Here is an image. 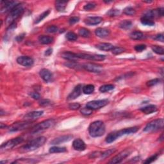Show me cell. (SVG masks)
<instances>
[{
	"label": "cell",
	"instance_id": "obj_1",
	"mask_svg": "<svg viewBox=\"0 0 164 164\" xmlns=\"http://www.w3.org/2000/svg\"><path fill=\"white\" fill-rule=\"evenodd\" d=\"M139 130V127H137V126H134V127L122 129V130H120L119 131H113V132L110 133L108 135L106 136L105 141L106 143L110 144L112 143V142H114L115 141H116L117 139H119L120 137L126 135H130V134L135 133Z\"/></svg>",
	"mask_w": 164,
	"mask_h": 164
},
{
	"label": "cell",
	"instance_id": "obj_2",
	"mask_svg": "<svg viewBox=\"0 0 164 164\" xmlns=\"http://www.w3.org/2000/svg\"><path fill=\"white\" fill-rule=\"evenodd\" d=\"M47 141V139L45 137H39L38 138L29 141L26 145H24L20 147L19 151L22 153L33 151L39 147L42 146Z\"/></svg>",
	"mask_w": 164,
	"mask_h": 164
},
{
	"label": "cell",
	"instance_id": "obj_3",
	"mask_svg": "<svg viewBox=\"0 0 164 164\" xmlns=\"http://www.w3.org/2000/svg\"><path fill=\"white\" fill-rule=\"evenodd\" d=\"M106 131L105 125L103 122L101 120H96L92 122L88 127V133L89 135L95 138L103 136Z\"/></svg>",
	"mask_w": 164,
	"mask_h": 164
},
{
	"label": "cell",
	"instance_id": "obj_4",
	"mask_svg": "<svg viewBox=\"0 0 164 164\" xmlns=\"http://www.w3.org/2000/svg\"><path fill=\"white\" fill-rule=\"evenodd\" d=\"M24 5L23 3H19L17 5V6L14 8L11 12L9 13V15L5 20V23L7 26H10L12 23H15V20L20 17L24 12Z\"/></svg>",
	"mask_w": 164,
	"mask_h": 164
},
{
	"label": "cell",
	"instance_id": "obj_5",
	"mask_svg": "<svg viewBox=\"0 0 164 164\" xmlns=\"http://www.w3.org/2000/svg\"><path fill=\"white\" fill-rule=\"evenodd\" d=\"M55 121L54 119H50L45 120L44 121L37 124L34 127L32 128V130H31V134H39L40 133H42L43 131L49 129L50 127L55 125Z\"/></svg>",
	"mask_w": 164,
	"mask_h": 164
},
{
	"label": "cell",
	"instance_id": "obj_6",
	"mask_svg": "<svg viewBox=\"0 0 164 164\" xmlns=\"http://www.w3.org/2000/svg\"><path fill=\"white\" fill-rule=\"evenodd\" d=\"M163 125L164 120L162 118L155 119L147 124L146 126V127L144 129V131H145V132L151 133L153 132V131H156L160 130V129H162L163 128Z\"/></svg>",
	"mask_w": 164,
	"mask_h": 164
},
{
	"label": "cell",
	"instance_id": "obj_7",
	"mask_svg": "<svg viewBox=\"0 0 164 164\" xmlns=\"http://www.w3.org/2000/svg\"><path fill=\"white\" fill-rule=\"evenodd\" d=\"M24 139L23 137H16V138L12 139L11 140H10V141L6 142L5 143L1 144V147H0V151H1V152H3L12 149L16 146H17V145L21 143H22Z\"/></svg>",
	"mask_w": 164,
	"mask_h": 164
},
{
	"label": "cell",
	"instance_id": "obj_8",
	"mask_svg": "<svg viewBox=\"0 0 164 164\" xmlns=\"http://www.w3.org/2000/svg\"><path fill=\"white\" fill-rule=\"evenodd\" d=\"M108 99H101V100H94L89 101L86 104V106L91 110H98L105 106L108 104Z\"/></svg>",
	"mask_w": 164,
	"mask_h": 164
},
{
	"label": "cell",
	"instance_id": "obj_9",
	"mask_svg": "<svg viewBox=\"0 0 164 164\" xmlns=\"http://www.w3.org/2000/svg\"><path fill=\"white\" fill-rule=\"evenodd\" d=\"M78 58L79 59H84V60H95V61H102L105 59V56L102 55L96 54H86V53H78Z\"/></svg>",
	"mask_w": 164,
	"mask_h": 164
},
{
	"label": "cell",
	"instance_id": "obj_10",
	"mask_svg": "<svg viewBox=\"0 0 164 164\" xmlns=\"http://www.w3.org/2000/svg\"><path fill=\"white\" fill-rule=\"evenodd\" d=\"M19 3L14 1H1V7L0 12L2 14L11 12L15 7L17 6Z\"/></svg>",
	"mask_w": 164,
	"mask_h": 164
},
{
	"label": "cell",
	"instance_id": "obj_11",
	"mask_svg": "<svg viewBox=\"0 0 164 164\" xmlns=\"http://www.w3.org/2000/svg\"><path fill=\"white\" fill-rule=\"evenodd\" d=\"M131 153V151L129 149H126L125 150L122 151L120 153H119L117 155L115 156V157L112 158V159L110 161L109 163H119L122 162V161L128 157L129 155H130Z\"/></svg>",
	"mask_w": 164,
	"mask_h": 164
},
{
	"label": "cell",
	"instance_id": "obj_12",
	"mask_svg": "<svg viewBox=\"0 0 164 164\" xmlns=\"http://www.w3.org/2000/svg\"><path fill=\"white\" fill-rule=\"evenodd\" d=\"M82 66V68L86 70V71L90 72H94V73H100L103 71V67L96 64L86 63Z\"/></svg>",
	"mask_w": 164,
	"mask_h": 164
},
{
	"label": "cell",
	"instance_id": "obj_13",
	"mask_svg": "<svg viewBox=\"0 0 164 164\" xmlns=\"http://www.w3.org/2000/svg\"><path fill=\"white\" fill-rule=\"evenodd\" d=\"M31 125V122L30 120H26L25 122H15L10 128V131H17L25 130V129L29 127Z\"/></svg>",
	"mask_w": 164,
	"mask_h": 164
},
{
	"label": "cell",
	"instance_id": "obj_14",
	"mask_svg": "<svg viewBox=\"0 0 164 164\" xmlns=\"http://www.w3.org/2000/svg\"><path fill=\"white\" fill-rule=\"evenodd\" d=\"M17 62L21 66L29 67L31 66L34 63L33 58L27 56H21L17 58Z\"/></svg>",
	"mask_w": 164,
	"mask_h": 164
},
{
	"label": "cell",
	"instance_id": "obj_15",
	"mask_svg": "<svg viewBox=\"0 0 164 164\" xmlns=\"http://www.w3.org/2000/svg\"><path fill=\"white\" fill-rule=\"evenodd\" d=\"M73 136L71 135H63L58 137L57 138H55L53 139L52 141H51L50 144L52 145H58L60 144L64 143V142H67L71 141L72 139Z\"/></svg>",
	"mask_w": 164,
	"mask_h": 164
},
{
	"label": "cell",
	"instance_id": "obj_16",
	"mask_svg": "<svg viewBox=\"0 0 164 164\" xmlns=\"http://www.w3.org/2000/svg\"><path fill=\"white\" fill-rule=\"evenodd\" d=\"M82 92V86L81 85H78L74 87L73 90H72L71 93L68 96V100L69 101L74 100V99L78 98V97L81 95Z\"/></svg>",
	"mask_w": 164,
	"mask_h": 164
},
{
	"label": "cell",
	"instance_id": "obj_17",
	"mask_svg": "<svg viewBox=\"0 0 164 164\" xmlns=\"http://www.w3.org/2000/svg\"><path fill=\"white\" fill-rule=\"evenodd\" d=\"M103 21V18L99 16L96 17H87L84 19V23L88 26H94L99 25Z\"/></svg>",
	"mask_w": 164,
	"mask_h": 164
},
{
	"label": "cell",
	"instance_id": "obj_18",
	"mask_svg": "<svg viewBox=\"0 0 164 164\" xmlns=\"http://www.w3.org/2000/svg\"><path fill=\"white\" fill-rule=\"evenodd\" d=\"M72 147L75 150L83 151L86 149V144L83 140L80 139H75L72 142Z\"/></svg>",
	"mask_w": 164,
	"mask_h": 164
},
{
	"label": "cell",
	"instance_id": "obj_19",
	"mask_svg": "<svg viewBox=\"0 0 164 164\" xmlns=\"http://www.w3.org/2000/svg\"><path fill=\"white\" fill-rule=\"evenodd\" d=\"M39 74L42 79L46 82H49L52 79L53 74L50 71L47 69H42L39 72Z\"/></svg>",
	"mask_w": 164,
	"mask_h": 164
},
{
	"label": "cell",
	"instance_id": "obj_20",
	"mask_svg": "<svg viewBox=\"0 0 164 164\" xmlns=\"http://www.w3.org/2000/svg\"><path fill=\"white\" fill-rule=\"evenodd\" d=\"M43 114H44V112L43 111H33L31 112H29L24 116V119L26 120H33L42 116Z\"/></svg>",
	"mask_w": 164,
	"mask_h": 164
},
{
	"label": "cell",
	"instance_id": "obj_21",
	"mask_svg": "<svg viewBox=\"0 0 164 164\" xmlns=\"http://www.w3.org/2000/svg\"><path fill=\"white\" fill-rule=\"evenodd\" d=\"M62 57L69 62H76L78 59V56L76 53H72L71 52H66L62 53Z\"/></svg>",
	"mask_w": 164,
	"mask_h": 164
},
{
	"label": "cell",
	"instance_id": "obj_22",
	"mask_svg": "<svg viewBox=\"0 0 164 164\" xmlns=\"http://www.w3.org/2000/svg\"><path fill=\"white\" fill-rule=\"evenodd\" d=\"M95 34L100 38H105L110 35V31L105 28H98L96 29Z\"/></svg>",
	"mask_w": 164,
	"mask_h": 164
},
{
	"label": "cell",
	"instance_id": "obj_23",
	"mask_svg": "<svg viewBox=\"0 0 164 164\" xmlns=\"http://www.w3.org/2000/svg\"><path fill=\"white\" fill-rule=\"evenodd\" d=\"M140 110L146 114H152V113H154L157 111V106L154 105V104H149V105L141 108H140Z\"/></svg>",
	"mask_w": 164,
	"mask_h": 164
},
{
	"label": "cell",
	"instance_id": "obj_24",
	"mask_svg": "<svg viewBox=\"0 0 164 164\" xmlns=\"http://www.w3.org/2000/svg\"><path fill=\"white\" fill-rule=\"evenodd\" d=\"M96 47L98 50L101 51H104V52H108V51H111L113 48H114V46L110 43H99L97 44Z\"/></svg>",
	"mask_w": 164,
	"mask_h": 164
},
{
	"label": "cell",
	"instance_id": "obj_25",
	"mask_svg": "<svg viewBox=\"0 0 164 164\" xmlns=\"http://www.w3.org/2000/svg\"><path fill=\"white\" fill-rule=\"evenodd\" d=\"M54 41L53 37L48 35H41L39 37V41L42 44H50Z\"/></svg>",
	"mask_w": 164,
	"mask_h": 164
},
{
	"label": "cell",
	"instance_id": "obj_26",
	"mask_svg": "<svg viewBox=\"0 0 164 164\" xmlns=\"http://www.w3.org/2000/svg\"><path fill=\"white\" fill-rule=\"evenodd\" d=\"M68 4V1H57L55 3V7L58 12H64L66 10V7Z\"/></svg>",
	"mask_w": 164,
	"mask_h": 164
},
{
	"label": "cell",
	"instance_id": "obj_27",
	"mask_svg": "<svg viewBox=\"0 0 164 164\" xmlns=\"http://www.w3.org/2000/svg\"><path fill=\"white\" fill-rule=\"evenodd\" d=\"M130 37L132 40H141L144 38V34L142 32L139 31H133L130 34Z\"/></svg>",
	"mask_w": 164,
	"mask_h": 164
},
{
	"label": "cell",
	"instance_id": "obj_28",
	"mask_svg": "<svg viewBox=\"0 0 164 164\" xmlns=\"http://www.w3.org/2000/svg\"><path fill=\"white\" fill-rule=\"evenodd\" d=\"M119 26L123 29H129L132 26V22L130 20H123L119 23Z\"/></svg>",
	"mask_w": 164,
	"mask_h": 164
},
{
	"label": "cell",
	"instance_id": "obj_29",
	"mask_svg": "<svg viewBox=\"0 0 164 164\" xmlns=\"http://www.w3.org/2000/svg\"><path fill=\"white\" fill-rule=\"evenodd\" d=\"M95 90V87L93 85H87L84 86L82 88V91L85 94H91L94 92V91Z\"/></svg>",
	"mask_w": 164,
	"mask_h": 164
},
{
	"label": "cell",
	"instance_id": "obj_30",
	"mask_svg": "<svg viewBox=\"0 0 164 164\" xmlns=\"http://www.w3.org/2000/svg\"><path fill=\"white\" fill-rule=\"evenodd\" d=\"M67 151V149L64 147H56L54 146L50 148L49 152L50 153H64Z\"/></svg>",
	"mask_w": 164,
	"mask_h": 164
},
{
	"label": "cell",
	"instance_id": "obj_31",
	"mask_svg": "<svg viewBox=\"0 0 164 164\" xmlns=\"http://www.w3.org/2000/svg\"><path fill=\"white\" fill-rule=\"evenodd\" d=\"M114 88V85H111V84H108V85H104L101 86L99 87V91L102 93H104V92H107L108 91H110L113 90Z\"/></svg>",
	"mask_w": 164,
	"mask_h": 164
},
{
	"label": "cell",
	"instance_id": "obj_32",
	"mask_svg": "<svg viewBox=\"0 0 164 164\" xmlns=\"http://www.w3.org/2000/svg\"><path fill=\"white\" fill-rule=\"evenodd\" d=\"M78 33L81 37H84V38H87L90 36V31L85 28H81L79 29Z\"/></svg>",
	"mask_w": 164,
	"mask_h": 164
},
{
	"label": "cell",
	"instance_id": "obj_33",
	"mask_svg": "<svg viewBox=\"0 0 164 164\" xmlns=\"http://www.w3.org/2000/svg\"><path fill=\"white\" fill-rule=\"evenodd\" d=\"M50 10H46V11L43 12L42 14H41V15H39V17L35 19V24H38L41 22V21H42L43 19H44L46 17H48V15L50 14Z\"/></svg>",
	"mask_w": 164,
	"mask_h": 164
},
{
	"label": "cell",
	"instance_id": "obj_34",
	"mask_svg": "<svg viewBox=\"0 0 164 164\" xmlns=\"http://www.w3.org/2000/svg\"><path fill=\"white\" fill-rule=\"evenodd\" d=\"M115 151H116V149H110L108 150H106V151H104V152L101 153L100 158H101V159H105V158L110 157V155L113 154V153H114Z\"/></svg>",
	"mask_w": 164,
	"mask_h": 164
},
{
	"label": "cell",
	"instance_id": "obj_35",
	"mask_svg": "<svg viewBox=\"0 0 164 164\" xmlns=\"http://www.w3.org/2000/svg\"><path fill=\"white\" fill-rule=\"evenodd\" d=\"M141 23L144 25L146 26H154L155 25V22L152 19H150L149 18L142 17L141 19Z\"/></svg>",
	"mask_w": 164,
	"mask_h": 164
},
{
	"label": "cell",
	"instance_id": "obj_36",
	"mask_svg": "<svg viewBox=\"0 0 164 164\" xmlns=\"http://www.w3.org/2000/svg\"><path fill=\"white\" fill-rule=\"evenodd\" d=\"M123 13L127 15H134L136 14V10L132 7H128L123 10Z\"/></svg>",
	"mask_w": 164,
	"mask_h": 164
},
{
	"label": "cell",
	"instance_id": "obj_37",
	"mask_svg": "<svg viewBox=\"0 0 164 164\" xmlns=\"http://www.w3.org/2000/svg\"><path fill=\"white\" fill-rule=\"evenodd\" d=\"M152 50L155 53L158 55H162L164 53V49L163 48L160 46H153L152 47Z\"/></svg>",
	"mask_w": 164,
	"mask_h": 164
},
{
	"label": "cell",
	"instance_id": "obj_38",
	"mask_svg": "<svg viewBox=\"0 0 164 164\" xmlns=\"http://www.w3.org/2000/svg\"><path fill=\"white\" fill-rule=\"evenodd\" d=\"M111 51L113 54L117 55L121 54V53L125 52L126 50L125 49V48H121V47H114Z\"/></svg>",
	"mask_w": 164,
	"mask_h": 164
},
{
	"label": "cell",
	"instance_id": "obj_39",
	"mask_svg": "<svg viewBox=\"0 0 164 164\" xmlns=\"http://www.w3.org/2000/svg\"><path fill=\"white\" fill-rule=\"evenodd\" d=\"M66 38L70 41H75L77 40L78 36L76 33H74V32L69 31L66 34Z\"/></svg>",
	"mask_w": 164,
	"mask_h": 164
},
{
	"label": "cell",
	"instance_id": "obj_40",
	"mask_svg": "<svg viewBox=\"0 0 164 164\" xmlns=\"http://www.w3.org/2000/svg\"><path fill=\"white\" fill-rule=\"evenodd\" d=\"M120 10L117 9H112L110 10L109 11L107 12V15L110 16V17H115V16H117L120 14Z\"/></svg>",
	"mask_w": 164,
	"mask_h": 164
},
{
	"label": "cell",
	"instance_id": "obj_41",
	"mask_svg": "<svg viewBox=\"0 0 164 164\" xmlns=\"http://www.w3.org/2000/svg\"><path fill=\"white\" fill-rule=\"evenodd\" d=\"M160 82V80L159 78L153 79L147 82V85L148 86V87H153V86H155L156 85L158 84Z\"/></svg>",
	"mask_w": 164,
	"mask_h": 164
},
{
	"label": "cell",
	"instance_id": "obj_42",
	"mask_svg": "<svg viewBox=\"0 0 164 164\" xmlns=\"http://www.w3.org/2000/svg\"><path fill=\"white\" fill-rule=\"evenodd\" d=\"M96 7V4L94 2H91V3H88L86 5H85L84 7H83V9L85 10H92L94 9V8Z\"/></svg>",
	"mask_w": 164,
	"mask_h": 164
},
{
	"label": "cell",
	"instance_id": "obj_43",
	"mask_svg": "<svg viewBox=\"0 0 164 164\" xmlns=\"http://www.w3.org/2000/svg\"><path fill=\"white\" fill-rule=\"evenodd\" d=\"M80 112H81L83 115H89L90 114H92V110H91L90 108L86 106L85 108H83L81 110H80Z\"/></svg>",
	"mask_w": 164,
	"mask_h": 164
},
{
	"label": "cell",
	"instance_id": "obj_44",
	"mask_svg": "<svg viewBox=\"0 0 164 164\" xmlns=\"http://www.w3.org/2000/svg\"><path fill=\"white\" fill-rule=\"evenodd\" d=\"M58 31V27L56 26H50L46 29V32L50 33H54Z\"/></svg>",
	"mask_w": 164,
	"mask_h": 164
},
{
	"label": "cell",
	"instance_id": "obj_45",
	"mask_svg": "<svg viewBox=\"0 0 164 164\" xmlns=\"http://www.w3.org/2000/svg\"><path fill=\"white\" fill-rule=\"evenodd\" d=\"M146 46L145 44H139L135 46V50L137 52H142V51H144L146 49Z\"/></svg>",
	"mask_w": 164,
	"mask_h": 164
},
{
	"label": "cell",
	"instance_id": "obj_46",
	"mask_svg": "<svg viewBox=\"0 0 164 164\" xmlns=\"http://www.w3.org/2000/svg\"><path fill=\"white\" fill-rule=\"evenodd\" d=\"M157 158H158V155H153L151 157L147 158V159L146 161H144V163H152V162H154L155 160H157Z\"/></svg>",
	"mask_w": 164,
	"mask_h": 164
},
{
	"label": "cell",
	"instance_id": "obj_47",
	"mask_svg": "<svg viewBox=\"0 0 164 164\" xmlns=\"http://www.w3.org/2000/svg\"><path fill=\"white\" fill-rule=\"evenodd\" d=\"M69 108L71 110H78L80 108V104L78 103H71L69 105Z\"/></svg>",
	"mask_w": 164,
	"mask_h": 164
},
{
	"label": "cell",
	"instance_id": "obj_48",
	"mask_svg": "<svg viewBox=\"0 0 164 164\" xmlns=\"http://www.w3.org/2000/svg\"><path fill=\"white\" fill-rule=\"evenodd\" d=\"M80 20V18L78 17H72L69 19V22L71 25H74V24L78 23Z\"/></svg>",
	"mask_w": 164,
	"mask_h": 164
},
{
	"label": "cell",
	"instance_id": "obj_49",
	"mask_svg": "<svg viewBox=\"0 0 164 164\" xmlns=\"http://www.w3.org/2000/svg\"><path fill=\"white\" fill-rule=\"evenodd\" d=\"M51 104V101L48 99H42L41 101L39 102V104L42 106H48Z\"/></svg>",
	"mask_w": 164,
	"mask_h": 164
},
{
	"label": "cell",
	"instance_id": "obj_50",
	"mask_svg": "<svg viewBox=\"0 0 164 164\" xmlns=\"http://www.w3.org/2000/svg\"><path fill=\"white\" fill-rule=\"evenodd\" d=\"M154 39L157 40V41L163 42V41H164V40H163V35L162 34V33L158 34V35H157L155 36Z\"/></svg>",
	"mask_w": 164,
	"mask_h": 164
},
{
	"label": "cell",
	"instance_id": "obj_51",
	"mask_svg": "<svg viewBox=\"0 0 164 164\" xmlns=\"http://www.w3.org/2000/svg\"><path fill=\"white\" fill-rule=\"evenodd\" d=\"M157 14L158 17H163V14H164V9L163 7L159 8L157 10Z\"/></svg>",
	"mask_w": 164,
	"mask_h": 164
},
{
	"label": "cell",
	"instance_id": "obj_52",
	"mask_svg": "<svg viewBox=\"0 0 164 164\" xmlns=\"http://www.w3.org/2000/svg\"><path fill=\"white\" fill-rule=\"evenodd\" d=\"M30 95L34 99H37H37H39L40 98H41V95H40L37 92H32L30 94Z\"/></svg>",
	"mask_w": 164,
	"mask_h": 164
},
{
	"label": "cell",
	"instance_id": "obj_53",
	"mask_svg": "<svg viewBox=\"0 0 164 164\" xmlns=\"http://www.w3.org/2000/svg\"><path fill=\"white\" fill-rule=\"evenodd\" d=\"M25 33H23V34H21L19 35H18L17 37H16V40L18 42H21V41H22V40L23 39L24 37H25Z\"/></svg>",
	"mask_w": 164,
	"mask_h": 164
},
{
	"label": "cell",
	"instance_id": "obj_54",
	"mask_svg": "<svg viewBox=\"0 0 164 164\" xmlns=\"http://www.w3.org/2000/svg\"><path fill=\"white\" fill-rule=\"evenodd\" d=\"M52 53H53V50L52 49V48H49V49H48L45 52V55L50 56L52 54Z\"/></svg>",
	"mask_w": 164,
	"mask_h": 164
},
{
	"label": "cell",
	"instance_id": "obj_55",
	"mask_svg": "<svg viewBox=\"0 0 164 164\" xmlns=\"http://www.w3.org/2000/svg\"><path fill=\"white\" fill-rule=\"evenodd\" d=\"M4 127H5H5H7V126L5 125H4L3 124V123L1 122V129H3V128H4Z\"/></svg>",
	"mask_w": 164,
	"mask_h": 164
},
{
	"label": "cell",
	"instance_id": "obj_56",
	"mask_svg": "<svg viewBox=\"0 0 164 164\" xmlns=\"http://www.w3.org/2000/svg\"><path fill=\"white\" fill-rule=\"evenodd\" d=\"M144 3H152V1H143Z\"/></svg>",
	"mask_w": 164,
	"mask_h": 164
}]
</instances>
